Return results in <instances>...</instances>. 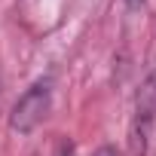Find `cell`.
Instances as JSON below:
<instances>
[{"label": "cell", "instance_id": "7a4b0ae2", "mask_svg": "<svg viewBox=\"0 0 156 156\" xmlns=\"http://www.w3.org/2000/svg\"><path fill=\"white\" fill-rule=\"evenodd\" d=\"M156 119V70L144 80L141 92H138V107H135V129H132V141L138 150H144V141L150 135V126Z\"/></svg>", "mask_w": 156, "mask_h": 156}, {"label": "cell", "instance_id": "3957f363", "mask_svg": "<svg viewBox=\"0 0 156 156\" xmlns=\"http://www.w3.org/2000/svg\"><path fill=\"white\" fill-rule=\"evenodd\" d=\"M122 3H126V6H129V9H138V6H141V3H144V0H122Z\"/></svg>", "mask_w": 156, "mask_h": 156}, {"label": "cell", "instance_id": "6da1fadb", "mask_svg": "<svg viewBox=\"0 0 156 156\" xmlns=\"http://www.w3.org/2000/svg\"><path fill=\"white\" fill-rule=\"evenodd\" d=\"M52 110V80H37L12 107L9 129L19 135H31Z\"/></svg>", "mask_w": 156, "mask_h": 156}]
</instances>
